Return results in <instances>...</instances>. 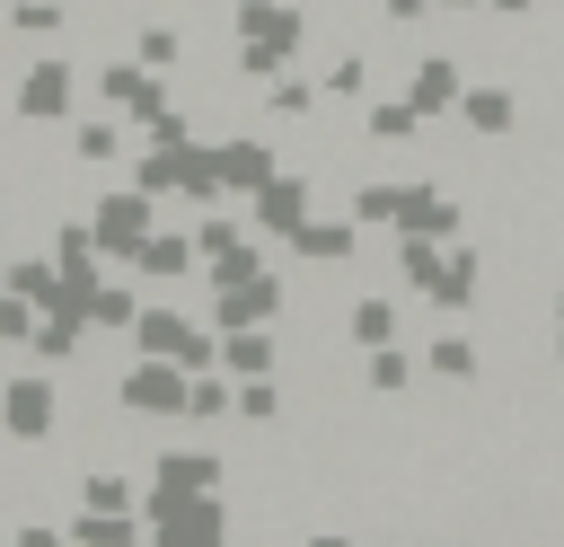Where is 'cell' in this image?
Returning a JSON list of instances; mask_svg holds the SVG:
<instances>
[{
    "label": "cell",
    "instance_id": "cell-21",
    "mask_svg": "<svg viewBox=\"0 0 564 547\" xmlns=\"http://www.w3.org/2000/svg\"><path fill=\"white\" fill-rule=\"evenodd\" d=\"M9 291H18V300H35V309H53L70 282H62V265H53V256H9Z\"/></svg>",
    "mask_w": 564,
    "mask_h": 547
},
{
    "label": "cell",
    "instance_id": "cell-9",
    "mask_svg": "<svg viewBox=\"0 0 564 547\" xmlns=\"http://www.w3.org/2000/svg\"><path fill=\"white\" fill-rule=\"evenodd\" d=\"M88 88H97V106H106V115H123V124H132L150 97H167V79H159L141 53H106V62H88Z\"/></svg>",
    "mask_w": 564,
    "mask_h": 547
},
{
    "label": "cell",
    "instance_id": "cell-20",
    "mask_svg": "<svg viewBox=\"0 0 564 547\" xmlns=\"http://www.w3.org/2000/svg\"><path fill=\"white\" fill-rule=\"evenodd\" d=\"M238 423H247V432H273V423H291L282 371H264V379H238Z\"/></svg>",
    "mask_w": 564,
    "mask_h": 547
},
{
    "label": "cell",
    "instance_id": "cell-28",
    "mask_svg": "<svg viewBox=\"0 0 564 547\" xmlns=\"http://www.w3.org/2000/svg\"><path fill=\"white\" fill-rule=\"evenodd\" d=\"M546 309H555V326H564V282H555V300H546Z\"/></svg>",
    "mask_w": 564,
    "mask_h": 547
},
{
    "label": "cell",
    "instance_id": "cell-24",
    "mask_svg": "<svg viewBox=\"0 0 564 547\" xmlns=\"http://www.w3.org/2000/svg\"><path fill=\"white\" fill-rule=\"evenodd\" d=\"M9 547H70V529H53L44 512H26V521L9 529Z\"/></svg>",
    "mask_w": 564,
    "mask_h": 547
},
{
    "label": "cell",
    "instance_id": "cell-22",
    "mask_svg": "<svg viewBox=\"0 0 564 547\" xmlns=\"http://www.w3.org/2000/svg\"><path fill=\"white\" fill-rule=\"evenodd\" d=\"M317 79H326V97H344V106H352V97H370V53H361V44H344Z\"/></svg>",
    "mask_w": 564,
    "mask_h": 547
},
{
    "label": "cell",
    "instance_id": "cell-11",
    "mask_svg": "<svg viewBox=\"0 0 564 547\" xmlns=\"http://www.w3.org/2000/svg\"><path fill=\"white\" fill-rule=\"evenodd\" d=\"M458 88H467V62L458 53H441V44H414L405 53V97L423 115H458Z\"/></svg>",
    "mask_w": 564,
    "mask_h": 547
},
{
    "label": "cell",
    "instance_id": "cell-7",
    "mask_svg": "<svg viewBox=\"0 0 564 547\" xmlns=\"http://www.w3.org/2000/svg\"><path fill=\"white\" fill-rule=\"evenodd\" d=\"M308 212H326V194H317V176H308V168H291V159H282V176H273V185H256V194H247V221H256L273 247H282Z\"/></svg>",
    "mask_w": 564,
    "mask_h": 547
},
{
    "label": "cell",
    "instance_id": "cell-18",
    "mask_svg": "<svg viewBox=\"0 0 564 547\" xmlns=\"http://www.w3.org/2000/svg\"><path fill=\"white\" fill-rule=\"evenodd\" d=\"M70 503H88V512H141V476L132 468H88V476H70Z\"/></svg>",
    "mask_w": 564,
    "mask_h": 547
},
{
    "label": "cell",
    "instance_id": "cell-19",
    "mask_svg": "<svg viewBox=\"0 0 564 547\" xmlns=\"http://www.w3.org/2000/svg\"><path fill=\"white\" fill-rule=\"evenodd\" d=\"M123 141H132L123 115H88V124H70V159H79V168H115Z\"/></svg>",
    "mask_w": 564,
    "mask_h": 547
},
{
    "label": "cell",
    "instance_id": "cell-25",
    "mask_svg": "<svg viewBox=\"0 0 564 547\" xmlns=\"http://www.w3.org/2000/svg\"><path fill=\"white\" fill-rule=\"evenodd\" d=\"M546 0H485V18H502V26H529Z\"/></svg>",
    "mask_w": 564,
    "mask_h": 547
},
{
    "label": "cell",
    "instance_id": "cell-23",
    "mask_svg": "<svg viewBox=\"0 0 564 547\" xmlns=\"http://www.w3.org/2000/svg\"><path fill=\"white\" fill-rule=\"evenodd\" d=\"M194 247H203V265H220V256H238V247H247V221H238L229 203H212V221L194 229Z\"/></svg>",
    "mask_w": 564,
    "mask_h": 547
},
{
    "label": "cell",
    "instance_id": "cell-16",
    "mask_svg": "<svg viewBox=\"0 0 564 547\" xmlns=\"http://www.w3.org/2000/svg\"><path fill=\"white\" fill-rule=\"evenodd\" d=\"M79 309H88V326H97V335H132L141 291H132V282H115V274H97V282L79 291Z\"/></svg>",
    "mask_w": 564,
    "mask_h": 547
},
{
    "label": "cell",
    "instance_id": "cell-17",
    "mask_svg": "<svg viewBox=\"0 0 564 547\" xmlns=\"http://www.w3.org/2000/svg\"><path fill=\"white\" fill-rule=\"evenodd\" d=\"M70 547H150V521L141 512H70Z\"/></svg>",
    "mask_w": 564,
    "mask_h": 547
},
{
    "label": "cell",
    "instance_id": "cell-14",
    "mask_svg": "<svg viewBox=\"0 0 564 547\" xmlns=\"http://www.w3.org/2000/svg\"><path fill=\"white\" fill-rule=\"evenodd\" d=\"M414 379H423V353H405V344H379V353H361V397H379V406H405V397H414Z\"/></svg>",
    "mask_w": 564,
    "mask_h": 547
},
{
    "label": "cell",
    "instance_id": "cell-27",
    "mask_svg": "<svg viewBox=\"0 0 564 547\" xmlns=\"http://www.w3.org/2000/svg\"><path fill=\"white\" fill-rule=\"evenodd\" d=\"M432 9H449V18H476V9H485V0H432Z\"/></svg>",
    "mask_w": 564,
    "mask_h": 547
},
{
    "label": "cell",
    "instance_id": "cell-15",
    "mask_svg": "<svg viewBox=\"0 0 564 547\" xmlns=\"http://www.w3.org/2000/svg\"><path fill=\"white\" fill-rule=\"evenodd\" d=\"M220 371H229V379L282 371V326H229V335H220Z\"/></svg>",
    "mask_w": 564,
    "mask_h": 547
},
{
    "label": "cell",
    "instance_id": "cell-1",
    "mask_svg": "<svg viewBox=\"0 0 564 547\" xmlns=\"http://www.w3.org/2000/svg\"><path fill=\"white\" fill-rule=\"evenodd\" d=\"M79 53H35L18 79H9V115L35 124V132H70V97H79Z\"/></svg>",
    "mask_w": 564,
    "mask_h": 547
},
{
    "label": "cell",
    "instance_id": "cell-29",
    "mask_svg": "<svg viewBox=\"0 0 564 547\" xmlns=\"http://www.w3.org/2000/svg\"><path fill=\"white\" fill-rule=\"evenodd\" d=\"M423 547H467V538H423Z\"/></svg>",
    "mask_w": 564,
    "mask_h": 547
},
{
    "label": "cell",
    "instance_id": "cell-5",
    "mask_svg": "<svg viewBox=\"0 0 564 547\" xmlns=\"http://www.w3.org/2000/svg\"><path fill=\"white\" fill-rule=\"evenodd\" d=\"M62 415H70V406H62V388H53L44 371H9V379H0V441H9V450H44V441L62 432Z\"/></svg>",
    "mask_w": 564,
    "mask_h": 547
},
{
    "label": "cell",
    "instance_id": "cell-3",
    "mask_svg": "<svg viewBox=\"0 0 564 547\" xmlns=\"http://www.w3.org/2000/svg\"><path fill=\"white\" fill-rule=\"evenodd\" d=\"M185 397H194V371L185 362H159V353H132L123 371H115V406H123V423H185Z\"/></svg>",
    "mask_w": 564,
    "mask_h": 547
},
{
    "label": "cell",
    "instance_id": "cell-12",
    "mask_svg": "<svg viewBox=\"0 0 564 547\" xmlns=\"http://www.w3.org/2000/svg\"><path fill=\"white\" fill-rule=\"evenodd\" d=\"M423 379H441V388H476L485 379V344H476V326H441L432 344H423Z\"/></svg>",
    "mask_w": 564,
    "mask_h": 547
},
{
    "label": "cell",
    "instance_id": "cell-6",
    "mask_svg": "<svg viewBox=\"0 0 564 547\" xmlns=\"http://www.w3.org/2000/svg\"><path fill=\"white\" fill-rule=\"evenodd\" d=\"M361 247H370V229H361L344 203L308 212V221L282 238V256H291V265H326V274H352V265H361Z\"/></svg>",
    "mask_w": 564,
    "mask_h": 547
},
{
    "label": "cell",
    "instance_id": "cell-8",
    "mask_svg": "<svg viewBox=\"0 0 564 547\" xmlns=\"http://www.w3.org/2000/svg\"><path fill=\"white\" fill-rule=\"evenodd\" d=\"M88 229H97V247L123 265V256L159 229V194H141V185H106V194L88 203Z\"/></svg>",
    "mask_w": 564,
    "mask_h": 547
},
{
    "label": "cell",
    "instance_id": "cell-26",
    "mask_svg": "<svg viewBox=\"0 0 564 547\" xmlns=\"http://www.w3.org/2000/svg\"><path fill=\"white\" fill-rule=\"evenodd\" d=\"M9 229H18V203H9V194H0V247H9Z\"/></svg>",
    "mask_w": 564,
    "mask_h": 547
},
{
    "label": "cell",
    "instance_id": "cell-13",
    "mask_svg": "<svg viewBox=\"0 0 564 547\" xmlns=\"http://www.w3.org/2000/svg\"><path fill=\"white\" fill-rule=\"evenodd\" d=\"M344 335H352V353L405 344V309H397V291H361V300H344Z\"/></svg>",
    "mask_w": 564,
    "mask_h": 547
},
{
    "label": "cell",
    "instance_id": "cell-30",
    "mask_svg": "<svg viewBox=\"0 0 564 547\" xmlns=\"http://www.w3.org/2000/svg\"><path fill=\"white\" fill-rule=\"evenodd\" d=\"M0 300H9V256H0Z\"/></svg>",
    "mask_w": 564,
    "mask_h": 547
},
{
    "label": "cell",
    "instance_id": "cell-4",
    "mask_svg": "<svg viewBox=\"0 0 564 547\" xmlns=\"http://www.w3.org/2000/svg\"><path fill=\"white\" fill-rule=\"evenodd\" d=\"M194 494H229V459L220 450H159L150 485H141V521H159V512H176Z\"/></svg>",
    "mask_w": 564,
    "mask_h": 547
},
{
    "label": "cell",
    "instance_id": "cell-2",
    "mask_svg": "<svg viewBox=\"0 0 564 547\" xmlns=\"http://www.w3.org/2000/svg\"><path fill=\"white\" fill-rule=\"evenodd\" d=\"M123 344H132V353H159V362H185V371H212V362H220V326L185 318L176 300H141V318H132Z\"/></svg>",
    "mask_w": 564,
    "mask_h": 547
},
{
    "label": "cell",
    "instance_id": "cell-10",
    "mask_svg": "<svg viewBox=\"0 0 564 547\" xmlns=\"http://www.w3.org/2000/svg\"><path fill=\"white\" fill-rule=\"evenodd\" d=\"M132 282H150V291H176V282H203V247H194V229H150L132 256Z\"/></svg>",
    "mask_w": 564,
    "mask_h": 547
}]
</instances>
